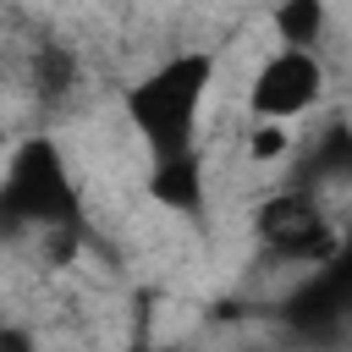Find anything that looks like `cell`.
Instances as JSON below:
<instances>
[{"instance_id":"cell-1","label":"cell","mask_w":352,"mask_h":352,"mask_svg":"<svg viewBox=\"0 0 352 352\" xmlns=\"http://www.w3.org/2000/svg\"><path fill=\"white\" fill-rule=\"evenodd\" d=\"M209 88H214L209 50H176L170 60H160L126 88V121L154 160L198 148V116H204Z\"/></svg>"},{"instance_id":"cell-2","label":"cell","mask_w":352,"mask_h":352,"mask_svg":"<svg viewBox=\"0 0 352 352\" xmlns=\"http://www.w3.org/2000/svg\"><path fill=\"white\" fill-rule=\"evenodd\" d=\"M28 231H82V192L55 138L33 132L11 148L0 176V236L16 242Z\"/></svg>"},{"instance_id":"cell-3","label":"cell","mask_w":352,"mask_h":352,"mask_svg":"<svg viewBox=\"0 0 352 352\" xmlns=\"http://www.w3.org/2000/svg\"><path fill=\"white\" fill-rule=\"evenodd\" d=\"M324 99V60L319 50H275L258 60L248 82V110L253 121H292Z\"/></svg>"},{"instance_id":"cell-4","label":"cell","mask_w":352,"mask_h":352,"mask_svg":"<svg viewBox=\"0 0 352 352\" xmlns=\"http://www.w3.org/2000/svg\"><path fill=\"white\" fill-rule=\"evenodd\" d=\"M148 198L182 220H204V204H209V176H204V160L198 148L187 154H165L148 165Z\"/></svg>"},{"instance_id":"cell-5","label":"cell","mask_w":352,"mask_h":352,"mask_svg":"<svg viewBox=\"0 0 352 352\" xmlns=\"http://www.w3.org/2000/svg\"><path fill=\"white\" fill-rule=\"evenodd\" d=\"M314 220H324V209H319V198H314L308 187L270 192V198L253 209V231H258V242H264V248H270V242H280V236H292V231H302V226H314Z\"/></svg>"},{"instance_id":"cell-6","label":"cell","mask_w":352,"mask_h":352,"mask_svg":"<svg viewBox=\"0 0 352 352\" xmlns=\"http://www.w3.org/2000/svg\"><path fill=\"white\" fill-rule=\"evenodd\" d=\"M270 28H275L280 50H319L324 28H330V0H275Z\"/></svg>"},{"instance_id":"cell-7","label":"cell","mask_w":352,"mask_h":352,"mask_svg":"<svg viewBox=\"0 0 352 352\" xmlns=\"http://www.w3.org/2000/svg\"><path fill=\"white\" fill-rule=\"evenodd\" d=\"M319 182H352V121H330L314 138L297 187H319Z\"/></svg>"},{"instance_id":"cell-8","label":"cell","mask_w":352,"mask_h":352,"mask_svg":"<svg viewBox=\"0 0 352 352\" xmlns=\"http://www.w3.org/2000/svg\"><path fill=\"white\" fill-rule=\"evenodd\" d=\"M28 77H33V94H38L44 104H60V99L77 88V77H82V66H77V50H72V44H55V38H44V44L33 50V66H28Z\"/></svg>"},{"instance_id":"cell-9","label":"cell","mask_w":352,"mask_h":352,"mask_svg":"<svg viewBox=\"0 0 352 352\" xmlns=\"http://www.w3.org/2000/svg\"><path fill=\"white\" fill-rule=\"evenodd\" d=\"M286 154H292L286 121H253V126H248V160H253V165H275V160H286Z\"/></svg>"},{"instance_id":"cell-10","label":"cell","mask_w":352,"mask_h":352,"mask_svg":"<svg viewBox=\"0 0 352 352\" xmlns=\"http://www.w3.org/2000/svg\"><path fill=\"white\" fill-rule=\"evenodd\" d=\"M0 352H38V341L22 324H0Z\"/></svg>"},{"instance_id":"cell-11","label":"cell","mask_w":352,"mask_h":352,"mask_svg":"<svg viewBox=\"0 0 352 352\" xmlns=\"http://www.w3.org/2000/svg\"><path fill=\"white\" fill-rule=\"evenodd\" d=\"M138 352H143V346H138Z\"/></svg>"}]
</instances>
